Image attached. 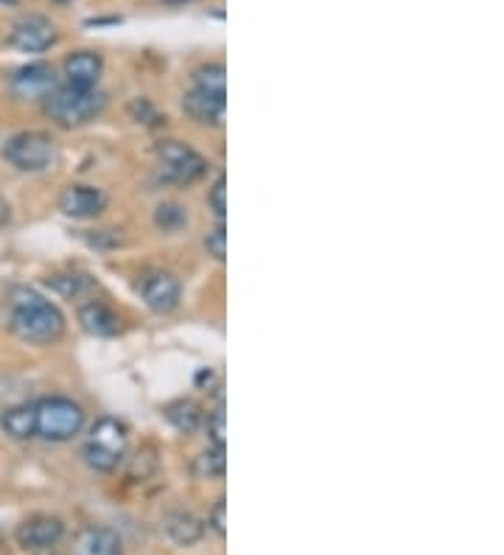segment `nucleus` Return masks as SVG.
I'll return each mask as SVG.
<instances>
[{"label":"nucleus","mask_w":504,"mask_h":555,"mask_svg":"<svg viewBox=\"0 0 504 555\" xmlns=\"http://www.w3.org/2000/svg\"><path fill=\"white\" fill-rule=\"evenodd\" d=\"M9 325L23 343L31 346H51L65 334V318L60 309L34 289H14Z\"/></svg>","instance_id":"nucleus-1"},{"label":"nucleus","mask_w":504,"mask_h":555,"mask_svg":"<svg viewBox=\"0 0 504 555\" xmlns=\"http://www.w3.org/2000/svg\"><path fill=\"white\" fill-rule=\"evenodd\" d=\"M107 107V95L95 88H56L46 95V113L51 121L60 127H85V124L95 121Z\"/></svg>","instance_id":"nucleus-2"},{"label":"nucleus","mask_w":504,"mask_h":555,"mask_svg":"<svg viewBox=\"0 0 504 555\" xmlns=\"http://www.w3.org/2000/svg\"><path fill=\"white\" fill-rule=\"evenodd\" d=\"M34 418H37V438H46L51 443H65L85 427V410L65 396H48L37 401Z\"/></svg>","instance_id":"nucleus-3"},{"label":"nucleus","mask_w":504,"mask_h":555,"mask_svg":"<svg viewBox=\"0 0 504 555\" xmlns=\"http://www.w3.org/2000/svg\"><path fill=\"white\" fill-rule=\"evenodd\" d=\"M127 443V427H124L121 421L101 418L93 427V433H90V440L85 443V461H88L90 468L107 475V472L118 468V463L124 461Z\"/></svg>","instance_id":"nucleus-4"},{"label":"nucleus","mask_w":504,"mask_h":555,"mask_svg":"<svg viewBox=\"0 0 504 555\" xmlns=\"http://www.w3.org/2000/svg\"><path fill=\"white\" fill-rule=\"evenodd\" d=\"M3 157L17 171H48L56 163L60 152L46 132H17L3 143Z\"/></svg>","instance_id":"nucleus-5"},{"label":"nucleus","mask_w":504,"mask_h":555,"mask_svg":"<svg viewBox=\"0 0 504 555\" xmlns=\"http://www.w3.org/2000/svg\"><path fill=\"white\" fill-rule=\"evenodd\" d=\"M157 157H160V166L168 175V180H175L180 185L196 183L208 171V160L182 141H160Z\"/></svg>","instance_id":"nucleus-6"},{"label":"nucleus","mask_w":504,"mask_h":555,"mask_svg":"<svg viewBox=\"0 0 504 555\" xmlns=\"http://www.w3.org/2000/svg\"><path fill=\"white\" fill-rule=\"evenodd\" d=\"M62 539H65V521L56 516H31L17 528V544L34 555H51Z\"/></svg>","instance_id":"nucleus-7"},{"label":"nucleus","mask_w":504,"mask_h":555,"mask_svg":"<svg viewBox=\"0 0 504 555\" xmlns=\"http://www.w3.org/2000/svg\"><path fill=\"white\" fill-rule=\"evenodd\" d=\"M9 42L17 51H26V54H42V51H48V48H54L60 42V31H56V26L48 17L28 14V17L14 23Z\"/></svg>","instance_id":"nucleus-8"},{"label":"nucleus","mask_w":504,"mask_h":555,"mask_svg":"<svg viewBox=\"0 0 504 555\" xmlns=\"http://www.w3.org/2000/svg\"><path fill=\"white\" fill-rule=\"evenodd\" d=\"M141 295L152 312L168 314L180 306L182 286L171 272H148V275L143 278Z\"/></svg>","instance_id":"nucleus-9"},{"label":"nucleus","mask_w":504,"mask_h":555,"mask_svg":"<svg viewBox=\"0 0 504 555\" xmlns=\"http://www.w3.org/2000/svg\"><path fill=\"white\" fill-rule=\"evenodd\" d=\"M51 90H56V76L54 68L46 62H31L12 76V93L17 99H26V102L46 99Z\"/></svg>","instance_id":"nucleus-10"},{"label":"nucleus","mask_w":504,"mask_h":555,"mask_svg":"<svg viewBox=\"0 0 504 555\" xmlns=\"http://www.w3.org/2000/svg\"><path fill=\"white\" fill-rule=\"evenodd\" d=\"M60 208L65 217L95 219L107 208V194L93 185H67L60 197Z\"/></svg>","instance_id":"nucleus-11"},{"label":"nucleus","mask_w":504,"mask_h":555,"mask_svg":"<svg viewBox=\"0 0 504 555\" xmlns=\"http://www.w3.org/2000/svg\"><path fill=\"white\" fill-rule=\"evenodd\" d=\"M70 555H124L121 535L104 525H90L74 539Z\"/></svg>","instance_id":"nucleus-12"},{"label":"nucleus","mask_w":504,"mask_h":555,"mask_svg":"<svg viewBox=\"0 0 504 555\" xmlns=\"http://www.w3.org/2000/svg\"><path fill=\"white\" fill-rule=\"evenodd\" d=\"M101 70H104V60L95 51H76L65 60L67 85H74V88H95Z\"/></svg>","instance_id":"nucleus-13"},{"label":"nucleus","mask_w":504,"mask_h":555,"mask_svg":"<svg viewBox=\"0 0 504 555\" xmlns=\"http://www.w3.org/2000/svg\"><path fill=\"white\" fill-rule=\"evenodd\" d=\"M79 323L85 332L95 334V337H113V334L121 332V318L109 306L99 304V300H90V304L81 306Z\"/></svg>","instance_id":"nucleus-14"},{"label":"nucleus","mask_w":504,"mask_h":555,"mask_svg":"<svg viewBox=\"0 0 504 555\" xmlns=\"http://www.w3.org/2000/svg\"><path fill=\"white\" fill-rule=\"evenodd\" d=\"M182 107H185V113H189L194 121L222 127L228 102L219 99V95H208V93H199V90H191V93H185V99H182Z\"/></svg>","instance_id":"nucleus-15"},{"label":"nucleus","mask_w":504,"mask_h":555,"mask_svg":"<svg viewBox=\"0 0 504 555\" xmlns=\"http://www.w3.org/2000/svg\"><path fill=\"white\" fill-rule=\"evenodd\" d=\"M166 533L168 539L175 544H180V547H191V544H196L202 539L205 525H202L194 514H189V511H175V514H168L166 519Z\"/></svg>","instance_id":"nucleus-16"},{"label":"nucleus","mask_w":504,"mask_h":555,"mask_svg":"<svg viewBox=\"0 0 504 555\" xmlns=\"http://www.w3.org/2000/svg\"><path fill=\"white\" fill-rule=\"evenodd\" d=\"M0 427H3V433L14 440L37 438V418H34V406H28V404L9 406L7 413L0 415Z\"/></svg>","instance_id":"nucleus-17"},{"label":"nucleus","mask_w":504,"mask_h":555,"mask_svg":"<svg viewBox=\"0 0 504 555\" xmlns=\"http://www.w3.org/2000/svg\"><path fill=\"white\" fill-rule=\"evenodd\" d=\"M166 418L168 424L180 433H194L196 427L202 424V410L194 404V401H175V404L166 406Z\"/></svg>","instance_id":"nucleus-18"},{"label":"nucleus","mask_w":504,"mask_h":555,"mask_svg":"<svg viewBox=\"0 0 504 555\" xmlns=\"http://www.w3.org/2000/svg\"><path fill=\"white\" fill-rule=\"evenodd\" d=\"M194 90L228 99V76H224V65H202L194 74Z\"/></svg>","instance_id":"nucleus-19"},{"label":"nucleus","mask_w":504,"mask_h":555,"mask_svg":"<svg viewBox=\"0 0 504 555\" xmlns=\"http://www.w3.org/2000/svg\"><path fill=\"white\" fill-rule=\"evenodd\" d=\"M194 477L199 480H214V477H222L228 472V457H224V449H208L202 452L199 457H194Z\"/></svg>","instance_id":"nucleus-20"},{"label":"nucleus","mask_w":504,"mask_h":555,"mask_svg":"<svg viewBox=\"0 0 504 555\" xmlns=\"http://www.w3.org/2000/svg\"><path fill=\"white\" fill-rule=\"evenodd\" d=\"M155 219L157 228H163L166 233L180 231V228H185V222H189V217H185V210H182L180 205H160Z\"/></svg>","instance_id":"nucleus-21"},{"label":"nucleus","mask_w":504,"mask_h":555,"mask_svg":"<svg viewBox=\"0 0 504 555\" xmlns=\"http://www.w3.org/2000/svg\"><path fill=\"white\" fill-rule=\"evenodd\" d=\"M205 247L216 261H224V256H228V228H224V222L216 224V231L205 236Z\"/></svg>","instance_id":"nucleus-22"},{"label":"nucleus","mask_w":504,"mask_h":555,"mask_svg":"<svg viewBox=\"0 0 504 555\" xmlns=\"http://www.w3.org/2000/svg\"><path fill=\"white\" fill-rule=\"evenodd\" d=\"M208 203L210 208H214L216 219L224 222V214H228V180H224V177H219V180L214 183V189H210L208 194Z\"/></svg>","instance_id":"nucleus-23"},{"label":"nucleus","mask_w":504,"mask_h":555,"mask_svg":"<svg viewBox=\"0 0 504 555\" xmlns=\"http://www.w3.org/2000/svg\"><path fill=\"white\" fill-rule=\"evenodd\" d=\"M208 435L210 440H214L216 449H224V406H219L214 415L208 418Z\"/></svg>","instance_id":"nucleus-24"},{"label":"nucleus","mask_w":504,"mask_h":555,"mask_svg":"<svg viewBox=\"0 0 504 555\" xmlns=\"http://www.w3.org/2000/svg\"><path fill=\"white\" fill-rule=\"evenodd\" d=\"M51 284H54L56 289L62 292V295H67V298H79L81 286H85V289H88V286H90L88 281H81V278H76V275H70V278H54Z\"/></svg>","instance_id":"nucleus-25"},{"label":"nucleus","mask_w":504,"mask_h":555,"mask_svg":"<svg viewBox=\"0 0 504 555\" xmlns=\"http://www.w3.org/2000/svg\"><path fill=\"white\" fill-rule=\"evenodd\" d=\"M224 514H228V505H224V500H219L216 502L214 514H210V519H208V525L214 528V533L219 535V539H224V535H228V521H224Z\"/></svg>","instance_id":"nucleus-26"},{"label":"nucleus","mask_w":504,"mask_h":555,"mask_svg":"<svg viewBox=\"0 0 504 555\" xmlns=\"http://www.w3.org/2000/svg\"><path fill=\"white\" fill-rule=\"evenodd\" d=\"M9 219H12V208H9V203L0 199V224H7Z\"/></svg>","instance_id":"nucleus-27"},{"label":"nucleus","mask_w":504,"mask_h":555,"mask_svg":"<svg viewBox=\"0 0 504 555\" xmlns=\"http://www.w3.org/2000/svg\"><path fill=\"white\" fill-rule=\"evenodd\" d=\"M54 3H60V7H65V3H70V0H54Z\"/></svg>","instance_id":"nucleus-28"},{"label":"nucleus","mask_w":504,"mask_h":555,"mask_svg":"<svg viewBox=\"0 0 504 555\" xmlns=\"http://www.w3.org/2000/svg\"><path fill=\"white\" fill-rule=\"evenodd\" d=\"M168 3H189V0H168Z\"/></svg>","instance_id":"nucleus-29"},{"label":"nucleus","mask_w":504,"mask_h":555,"mask_svg":"<svg viewBox=\"0 0 504 555\" xmlns=\"http://www.w3.org/2000/svg\"><path fill=\"white\" fill-rule=\"evenodd\" d=\"M0 3H17V0H0Z\"/></svg>","instance_id":"nucleus-30"}]
</instances>
